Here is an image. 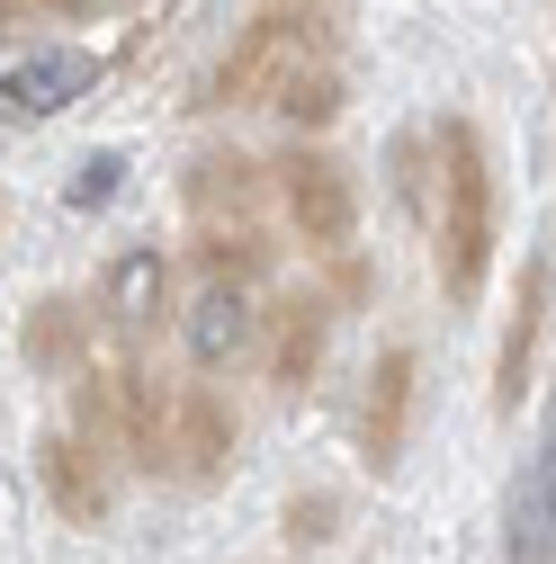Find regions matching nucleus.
Here are the masks:
<instances>
[{"mask_svg":"<svg viewBox=\"0 0 556 564\" xmlns=\"http://www.w3.org/2000/svg\"><path fill=\"white\" fill-rule=\"evenodd\" d=\"M431 153H440V216H431L440 225V288H449V305H467L484 288V269H494V162H484L467 117H449L431 134Z\"/></svg>","mask_w":556,"mask_h":564,"instance_id":"f257e3e1","label":"nucleus"},{"mask_svg":"<svg viewBox=\"0 0 556 564\" xmlns=\"http://www.w3.org/2000/svg\"><path fill=\"white\" fill-rule=\"evenodd\" d=\"M288 216H297V234H306L314 251H341V242H351V225H360L351 180H341L323 153H297V162H288Z\"/></svg>","mask_w":556,"mask_h":564,"instance_id":"f03ea898","label":"nucleus"},{"mask_svg":"<svg viewBox=\"0 0 556 564\" xmlns=\"http://www.w3.org/2000/svg\"><path fill=\"white\" fill-rule=\"evenodd\" d=\"M547 555H556V412L512 484V564H547Z\"/></svg>","mask_w":556,"mask_h":564,"instance_id":"7ed1b4c3","label":"nucleus"},{"mask_svg":"<svg viewBox=\"0 0 556 564\" xmlns=\"http://www.w3.org/2000/svg\"><path fill=\"white\" fill-rule=\"evenodd\" d=\"M90 82H99V63L73 54V45H54V54H19V63H10V117H54V108H73Z\"/></svg>","mask_w":556,"mask_h":564,"instance_id":"20e7f679","label":"nucleus"},{"mask_svg":"<svg viewBox=\"0 0 556 564\" xmlns=\"http://www.w3.org/2000/svg\"><path fill=\"white\" fill-rule=\"evenodd\" d=\"M243 340H252V296L234 288V278H216V288H206V296L189 305V349H197L206 368H225Z\"/></svg>","mask_w":556,"mask_h":564,"instance_id":"39448f33","label":"nucleus"},{"mask_svg":"<svg viewBox=\"0 0 556 564\" xmlns=\"http://www.w3.org/2000/svg\"><path fill=\"white\" fill-rule=\"evenodd\" d=\"M404 394H413V359L395 349L377 368V394H368V457L377 466H395V448H404Z\"/></svg>","mask_w":556,"mask_h":564,"instance_id":"423d86ee","label":"nucleus"},{"mask_svg":"<svg viewBox=\"0 0 556 564\" xmlns=\"http://www.w3.org/2000/svg\"><path fill=\"white\" fill-rule=\"evenodd\" d=\"M45 484H54V502L73 511V520H99V511H108V484H99V466H82L73 440H54V448H45Z\"/></svg>","mask_w":556,"mask_h":564,"instance_id":"0eeeda50","label":"nucleus"},{"mask_svg":"<svg viewBox=\"0 0 556 564\" xmlns=\"http://www.w3.org/2000/svg\"><path fill=\"white\" fill-rule=\"evenodd\" d=\"M538 314H547V269H530L521 278V314H512V332H503V403L521 394V377H530V349H538Z\"/></svg>","mask_w":556,"mask_h":564,"instance_id":"6e6552de","label":"nucleus"},{"mask_svg":"<svg viewBox=\"0 0 556 564\" xmlns=\"http://www.w3.org/2000/svg\"><path fill=\"white\" fill-rule=\"evenodd\" d=\"M108 296H117V314H153V296H162V260H153V251H135V260H117V278H108Z\"/></svg>","mask_w":556,"mask_h":564,"instance_id":"1a4fd4ad","label":"nucleus"},{"mask_svg":"<svg viewBox=\"0 0 556 564\" xmlns=\"http://www.w3.org/2000/svg\"><path fill=\"white\" fill-rule=\"evenodd\" d=\"M314 340H323V323H314V296L288 314V340H278V386H297L306 368H314Z\"/></svg>","mask_w":556,"mask_h":564,"instance_id":"9d476101","label":"nucleus"},{"mask_svg":"<svg viewBox=\"0 0 556 564\" xmlns=\"http://www.w3.org/2000/svg\"><path fill=\"white\" fill-rule=\"evenodd\" d=\"M108 188H117V153H99V162H90V171L73 180V206H99Z\"/></svg>","mask_w":556,"mask_h":564,"instance_id":"9b49d317","label":"nucleus"}]
</instances>
